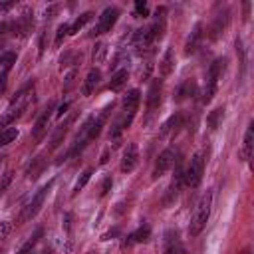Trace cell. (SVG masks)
<instances>
[{"label": "cell", "mask_w": 254, "mask_h": 254, "mask_svg": "<svg viewBox=\"0 0 254 254\" xmlns=\"http://www.w3.org/2000/svg\"><path fill=\"white\" fill-rule=\"evenodd\" d=\"M32 99H34V83H28L26 87H22V89L16 93V97H12L8 109H6L4 115L0 117V129L8 127L10 123H14V121L28 109V105H30Z\"/></svg>", "instance_id": "obj_1"}, {"label": "cell", "mask_w": 254, "mask_h": 254, "mask_svg": "<svg viewBox=\"0 0 254 254\" xmlns=\"http://www.w3.org/2000/svg\"><path fill=\"white\" fill-rule=\"evenodd\" d=\"M210 208H212V190H206L194 206V214H192L190 224H189V234L190 236H198L204 230V226L210 218Z\"/></svg>", "instance_id": "obj_2"}, {"label": "cell", "mask_w": 254, "mask_h": 254, "mask_svg": "<svg viewBox=\"0 0 254 254\" xmlns=\"http://www.w3.org/2000/svg\"><path fill=\"white\" fill-rule=\"evenodd\" d=\"M226 69V58H218L210 64L208 71H206V81H204V89H202V97L200 101L202 103H208L212 99V95L216 93V85H218V79L222 77Z\"/></svg>", "instance_id": "obj_3"}, {"label": "cell", "mask_w": 254, "mask_h": 254, "mask_svg": "<svg viewBox=\"0 0 254 254\" xmlns=\"http://www.w3.org/2000/svg\"><path fill=\"white\" fill-rule=\"evenodd\" d=\"M52 187H54V181H50L48 185H44V187L38 189V192L24 204V208H22V212L18 216V224H24V222L32 220L38 214V210L42 208V204H44V200H46V196H48V192H50Z\"/></svg>", "instance_id": "obj_4"}, {"label": "cell", "mask_w": 254, "mask_h": 254, "mask_svg": "<svg viewBox=\"0 0 254 254\" xmlns=\"http://www.w3.org/2000/svg\"><path fill=\"white\" fill-rule=\"evenodd\" d=\"M202 173H204V159H202L200 153H196V155H192V159L189 161L187 169H183V183H185L187 187L194 189V187L200 183Z\"/></svg>", "instance_id": "obj_5"}, {"label": "cell", "mask_w": 254, "mask_h": 254, "mask_svg": "<svg viewBox=\"0 0 254 254\" xmlns=\"http://www.w3.org/2000/svg\"><path fill=\"white\" fill-rule=\"evenodd\" d=\"M54 107H56V103H54V101H50V103H48V107L38 115V119H36V123H34V127H32V137H34V141H42V139L46 137Z\"/></svg>", "instance_id": "obj_6"}, {"label": "cell", "mask_w": 254, "mask_h": 254, "mask_svg": "<svg viewBox=\"0 0 254 254\" xmlns=\"http://www.w3.org/2000/svg\"><path fill=\"white\" fill-rule=\"evenodd\" d=\"M175 161H177L175 151H173V149H165V151L157 157V161H155V167H153V179H161V177L175 165Z\"/></svg>", "instance_id": "obj_7"}, {"label": "cell", "mask_w": 254, "mask_h": 254, "mask_svg": "<svg viewBox=\"0 0 254 254\" xmlns=\"http://www.w3.org/2000/svg\"><path fill=\"white\" fill-rule=\"evenodd\" d=\"M117 18H119V8H115V6H107V8L101 12L99 22H97V26H95L93 32H95V34H105V32H109V30L115 26Z\"/></svg>", "instance_id": "obj_8"}, {"label": "cell", "mask_w": 254, "mask_h": 254, "mask_svg": "<svg viewBox=\"0 0 254 254\" xmlns=\"http://www.w3.org/2000/svg\"><path fill=\"white\" fill-rule=\"evenodd\" d=\"M12 26H14V36L26 38L34 28V12L32 10H24L22 16L16 22H12Z\"/></svg>", "instance_id": "obj_9"}, {"label": "cell", "mask_w": 254, "mask_h": 254, "mask_svg": "<svg viewBox=\"0 0 254 254\" xmlns=\"http://www.w3.org/2000/svg\"><path fill=\"white\" fill-rule=\"evenodd\" d=\"M161 91H163V79H153L147 91V111L153 113L161 103Z\"/></svg>", "instance_id": "obj_10"}, {"label": "cell", "mask_w": 254, "mask_h": 254, "mask_svg": "<svg viewBox=\"0 0 254 254\" xmlns=\"http://www.w3.org/2000/svg\"><path fill=\"white\" fill-rule=\"evenodd\" d=\"M137 163H139V149H137L135 143H131L125 149L123 157H121V165H119L121 167V173H131L137 167Z\"/></svg>", "instance_id": "obj_11"}, {"label": "cell", "mask_w": 254, "mask_h": 254, "mask_svg": "<svg viewBox=\"0 0 254 254\" xmlns=\"http://www.w3.org/2000/svg\"><path fill=\"white\" fill-rule=\"evenodd\" d=\"M139 103H141V91H139V89H129V91L123 95V99H121L123 113H127V115H135Z\"/></svg>", "instance_id": "obj_12"}, {"label": "cell", "mask_w": 254, "mask_h": 254, "mask_svg": "<svg viewBox=\"0 0 254 254\" xmlns=\"http://www.w3.org/2000/svg\"><path fill=\"white\" fill-rule=\"evenodd\" d=\"M163 254H187V250H185V246H183V242H181L177 232L171 230V232L165 234V250H163Z\"/></svg>", "instance_id": "obj_13"}, {"label": "cell", "mask_w": 254, "mask_h": 254, "mask_svg": "<svg viewBox=\"0 0 254 254\" xmlns=\"http://www.w3.org/2000/svg\"><path fill=\"white\" fill-rule=\"evenodd\" d=\"M149 236H151V228H149V224H143V226H139L137 230H133V232L125 238L123 248H129V246H133V244H143V242L149 240Z\"/></svg>", "instance_id": "obj_14"}, {"label": "cell", "mask_w": 254, "mask_h": 254, "mask_svg": "<svg viewBox=\"0 0 254 254\" xmlns=\"http://www.w3.org/2000/svg\"><path fill=\"white\" fill-rule=\"evenodd\" d=\"M228 20H230L228 12L218 14V16L214 18V22H212L210 30H208V38H210V40H218V38H220V34H224V30H226V26H228Z\"/></svg>", "instance_id": "obj_15"}, {"label": "cell", "mask_w": 254, "mask_h": 254, "mask_svg": "<svg viewBox=\"0 0 254 254\" xmlns=\"http://www.w3.org/2000/svg\"><path fill=\"white\" fill-rule=\"evenodd\" d=\"M252 147H254V123L250 121L244 133V143H242V151H240V159L242 161H250L252 157Z\"/></svg>", "instance_id": "obj_16"}, {"label": "cell", "mask_w": 254, "mask_h": 254, "mask_svg": "<svg viewBox=\"0 0 254 254\" xmlns=\"http://www.w3.org/2000/svg\"><path fill=\"white\" fill-rule=\"evenodd\" d=\"M200 40H202V24H196V26L192 28L190 36H189L187 42H185V54H187V56H189V54H194V52L198 50Z\"/></svg>", "instance_id": "obj_17"}, {"label": "cell", "mask_w": 254, "mask_h": 254, "mask_svg": "<svg viewBox=\"0 0 254 254\" xmlns=\"http://www.w3.org/2000/svg\"><path fill=\"white\" fill-rule=\"evenodd\" d=\"M99 81H101V71L97 69V67H93V69H89L87 71V75H85V81H83V87H81V91H83V95H91V91L99 85Z\"/></svg>", "instance_id": "obj_18"}, {"label": "cell", "mask_w": 254, "mask_h": 254, "mask_svg": "<svg viewBox=\"0 0 254 254\" xmlns=\"http://www.w3.org/2000/svg\"><path fill=\"white\" fill-rule=\"evenodd\" d=\"M46 165H48V161H46V157H44V155L34 157V159H32V163L28 165V169H26V177H28V179H38V177L44 173Z\"/></svg>", "instance_id": "obj_19"}, {"label": "cell", "mask_w": 254, "mask_h": 254, "mask_svg": "<svg viewBox=\"0 0 254 254\" xmlns=\"http://www.w3.org/2000/svg\"><path fill=\"white\" fill-rule=\"evenodd\" d=\"M131 121H133V115H127V113H123L113 125H111V129H109V139H117L129 125H131Z\"/></svg>", "instance_id": "obj_20"}, {"label": "cell", "mask_w": 254, "mask_h": 254, "mask_svg": "<svg viewBox=\"0 0 254 254\" xmlns=\"http://www.w3.org/2000/svg\"><path fill=\"white\" fill-rule=\"evenodd\" d=\"M173 69H175V54H173L171 48H167L163 60L159 62V73H161L163 77H167V75L173 73Z\"/></svg>", "instance_id": "obj_21"}, {"label": "cell", "mask_w": 254, "mask_h": 254, "mask_svg": "<svg viewBox=\"0 0 254 254\" xmlns=\"http://www.w3.org/2000/svg\"><path fill=\"white\" fill-rule=\"evenodd\" d=\"M127 79H129V71H127V69H117V71L111 75L107 87H109L111 91H121V89L125 87Z\"/></svg>", "instance_id": "obj_22"}, {"label": "cell", "mask_w": 254, "mask_h": 254, "mask_svg": "<svg viewBox=\"0 0 254 254\" xmlns=\"http://www.w3.org/2000/svg\"><path fill=\"white\" fill-rule=\"evenodd\" d=\"M181 123H183V113H175V115H171V117L163 123V127H161V137L167 135L169 131H177V129L181 127Z\"/></svg>", "instance_id": "obj_23"}, {"label": "cell", "mask_w": 254, "mask_h": 254, "mask_svg": "<svg viewBox=\"0 0 254 254\" xmlns=\"http://www.w3.org/2000/svg\"><path fill=\"white\" fill-rule=\"evenodd\" d=\"M194 91H196V85H194V81L192 79H187L185 83H181L179 85V89H177V101H183V99H187L189 95H194Z\"/></svg>", "instance_id": "obj_24"}, {"label": "cell", "mask_w": 254, "mask_h": 254, "mask_svg": "<svg viewBox=\"0 0 254 254\" xmlns=\"http://www.w3.org/2000/svg\"><path fill=\"white\" fill-rule=\"evenodd\" d=\"M222 117H224V109H222V107L212 109V111L208 113V117H206V125H208V129H210V131H214V129L220 125Z\"/></svg>", "instance_id": "obj_25"}, {"label": "cell", "mask_w": 254, "mask_h": 254, "mask_svg": "<svg viewBox=\"0 0 254 254\" xmlns=\"http://www.w3.org/2000/svg\"><path fill=\"white\" fill-rule=\"evenodd\" d=\"M40 236H42V228H38V230L30 236V240H28V242L18 250V254H34V248H36V244H38Z\"/></svg>", "instance_id": "obj_26"}, {"label": "cell", "mask_w": 254, "mask_h": 254, "mask_svg": "<svg viewBox=\"0 0 254 254\" xmlns=\"http://www.w3.org/2000/svg\"><path fill=\"white\" fill-rule=\"evenodd\" d=\"M91 18H93V14H91V12H83L81 16H77V18L73 20V24L69 26V34H77V32H79V30H81V28H83Z\"/></svg>", "instance_id": "obj_27"}, {"label": "cell", "mask_w": 254, "mask_h": 254, "mask_svg": "<svg viewBox=\"0 0 254 254\" xmlns=\"http://www.w3.org/2000/svg\"><path fill=\"white\" fill-rule=\"evenodd\" d=\"M16 137H18V129L16 127H4V129H0V147L12 143Z\"/></svg>", "instance_id": "obj_28"}, {"label": "cell", "mask_w": 254, "mask_h": 254, "mask_svg": "<svg viewBox=\"0 0 254 254\" xmlns=\"http://www.w3.org/2000/svg\"><path fill=\"white\" fill-rule=\"evenodd\" d=\"M91 175H93V169H85L83 173H81V177L77 179V183H75V187H73V194H77L87 183H89V179H91Z\"/></svg>", "instance_id": "obj_29"}, {"label": "cell", "mask_w": 254, "mask_h": 254, "mask_svg": "<svg viewBox=\"0 0 254 254\" xmlns=\"http://www.w3.org/2000/svg\"><path fill=\"white\" fill-rule=\"evenodd\" d=\"M105 54H107V46H105L103 42L95 44V48H93V64L103 62V60H105Z\"/></svg>", "instance_id": "obj_30"}, {"label": "cell", "mask_w": 254, "mask_h": 254, "mask_svg": "<svg viewBox=\"0 0 254 254\" xmlns=\"http://www.w3.org/2000/svg\"><path fill=\"white\" fill-rule=\"evenodd\" d=\"M14 62H16V56H14L12 52H4V54L0 56V69H6V71H8Z\"/></svg>", "instance_id": "obj_31"}, {"label": "cell", "mask_w": 254, "mask_h": 254, "mask_svg": "<svg viewBox=\"0 0 254 254\" xmlns=\"http://www.w3.org/2000/svg\"><path fill=\"white\" fill-rule=\"evenodd\" d=\"M67 34H69V26L67 24H60L58 30H56V46H62V42H64V38Z\"/></svg>", "instance_id": "obj_32"}, {"label": "cell", "mask_w": 254, "mask_h": 254, "mask_svg": "<svg viewBox=\"0 0 254 254\" xmlns=\"http://www.w3.org/2000/svg\"><path fill=\"white\" fill-rule=\"evenodd\" d=\"M10 181H12V171H10V169H6V171H2V169H0V192L8 187V183H10Z\"/></svg>", "instance_id": "obj_33"}, {"label": "cell", "mask_w": 254, "mask_h": 254, "mask_svg": "<svg viewBox=\"0 0 254 254\" xmlns=\"http://www.w3.org/2000/svg\"><path fill=\"white\" fill-rule=\"evenodd\" d=\"M10 34H14V26H12V22H0V40L8 38Z\"/></svg>", "instance_id": "obj_34"}, {"label": "cell", "mask_w": 254, "mask_h": 254, "mask_svg": "<svg viewBox=\"0 0 254 254\" xmlns=\"http://www.w3.org/2000/svg\"><path fill=\"white\" fill-rule=\"evenodd\" d=\"M111 185H113V179H111V177H105V179H103V185H101V196H105V194L109 192Z\"/></svg>", "instance_id": "obj_35"}, {"label": "cell", "mask_w": 254, "mask_h": 254, "mask_svg": "<svg viewBox=\"0 0 254 254\" xmlns=\"http://www.w3.org/2000/svg\"><path fill=\"white\" fill-rule=\"evenodd\" d=\"M44 50H46V30L40 32V56L44 54Z\"/></svg>", "instance_id": "obj_36"}, {"label": "cell", "mask_w": 254, "mask_h": 254, "mask_svg": "<svg viewBox=\"0 0 254 254\" xmlns=\"http://www.w3.org/2000/svg\"><path fill=\"white\" fill-rule=\"evenodd\" d=\"M14 6H16V2H0V14L8 12V10L14 8Z\"/></svg>", "instance_id": "obj_37"}, {"label": "cell", "mask_w": 254, "mask_h": 254, "mask_svg": "<svg viewBox=\"0 0 254 254\" xmlns=\"http://www.w3.org/2000/svg\"><path fill=\"white\" fill-rule=\"evenodd\" d=\"M65 109H67V103H64V105L60 107V111H58V117H62V115L65 113Z\"/></svg>", "instance_id": "obj_38"}, {"label": "cell", "mask_w": 254, "mask_h": 254, "mask_svg": "<svg viewBox=\"0 0 254 254\" xmlns=\"http://www.w3.org/2000/svg\"><path fill=\"white\" fill-rule=\"evenodd\" d=\"M42 254H54V248H52V246H46V248L42 250Z\"/></svg>", "instance_id": "obj_39"}, {"label": "cell", "mask_w": 254, "mask_h": 254, "mask_svg": "<svg viewBox=\"0 0 254 254\" xmlns=\"http://www.w3.org/2000/svg\"><path fill=\"white\" fill-rule=\"evenodd\" d=\"M87 254H95V252H87Z\"/></svg>", "instance_id": "obj_40"}]
</instances>
